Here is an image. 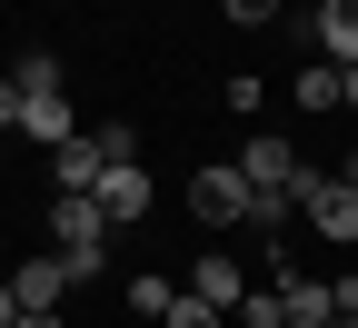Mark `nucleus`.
<instances>
[{"instance_id": "nucleus-1", "label": "nucleus", "mask_w": 358, "mask_h": 328, "mask_svg": "<svg viewBox=\"0 0 358 328\" xmlns=\"http://www.w3.org/2000/svg\"><path fill=\"white\" fill-rule=\"evenodd\" d=\"M100 199H90V190H60L50 199V249L70 259V278H100Z\"/></svg>"}, {"instance_id": "nucleus-2", "label": "nucleus", "mask_w": 358, "mask_h": 328, "mask_svg": "<svg viewBox=\"0 0 358 328\" xmlns=\"http://www.w3.org/2000/svg\"><path fill=\"white\" fill-rule=\"evenodd\" d=\"M299 219L308 229H319V239H358V190H348V179H329V169H299Z\"/></svg>"}, {"instance_id": "nucleus-3", "label": "nucleus", "mask_w": 358, "mask_h": 328, "mask_svg": "<svg viewBox=\"0 0 358 328\" xmlns=\"http://www.w3.org/2000/svg\"><path fill=\"white\" fill-rule=\"evenodd\" d=\"M189 209H199L209 229H239V219H249V179H239V159L199 169V179H189Z\"/></svg>"}, {"instance_id": "nucleus-4", "label": "nucleus", "mask_w": 358, "mask_h": 328, "mask_svg": "<svg viewBox=\"0 0 358 328\" xmlns=\"http://www.w3.org/2000/svg\"><path fill=\"white\" fill-rule=\"evenodd\" d=\"M299 150H289V139L279 129H249V150H239V179H249V190H299Z\"/></svg>"}, {"instance_id": "nucleus-5", "label": "nucleus", "mask_w": 358, "mask_h": 328, "mask_svg": "<svg viewBox=\"0 0 358 328\" xmlns=\"http://www.w3.org/2000/svg\"><path fill=\"white\" fill-rule=\"evenodd\" d=\"M90 199H100V219H110V229H140L159 190H150V169H100V190H90Z\"/></svg>"}, {"instance_id": "nucleus-6", "label": "nucleus", "mask_w": 358, "mask_h": 328, "mask_svg": "<svg viewBox=\"0 0 358 328\" xmlns=\"http://www.w3.org/2000/svg\"><path fill=\"white\" fill-rule=\"evenodd\" d=\"M308 40H319V60H329V70H358V0H319Z\"/></svg>"}, {"instance_id": "nucleus-7", "label": "nucleus", "mask_w": 358, "mask_h": 328, "mask_svg": "<svg viewBox=\"0 0 358 328\" xmlns=\"http://www.w3.org/2000/svg\"><path fill=\"white\" fill-rule=\"evenodd\" d=\"M279 318H289V328H338V308H329V278H299V269H279Z\"/></svg>"}, {"instance_id": "nucleus-8", "label": "nucleus", "mask_w": 358, "mask_h": 328, "mask_svg": "<svg viewBox=\"0 0 358 328\" xmlns=\"http://www.w3.org/2000/svg\"><path fill=\"white\" fill-rule=\"evenodd\" d=\"M189 299H209V308H239V299H249V269H239L229 249H209V259L189 269Z\"/></svg>"}, {"instance_id": "nucleus-9", "label": "nucleus", "mask_w": 358, "mask_h": 328, "mask_svg": "<svg viewBox=\"0 0 358 328\" xmlns=\"http://www.w3.org/2000/svg\"><path fill=\"white\" fill-rule=\"evenodd\" d=\"M60 289H70V259H60V249H50V259H20V278H10L20 318H30V308H60Z\"/></svg>"}, {"instance_id": "nucleus-10", "label": "nucleus", "mask_w": 358, "mask_h": 328, "mask_svg": "<svg viewBox=\"0 0 358 328\" xmlns=\"http://www.w3.org/2000/svg\"><path fill=\"white\" fill-rule=\"evenodd\" d=\"M20 129L40 139V150H60V139H80V120H70V90H40V100H20Z\"/></svg>"}, {"instance_id": "nucleus-11", "label": "nucleus", "mask_w": 358, "mask_h": 328, "mask_svg": "<svg viewBox=\"0 0 358 328\" xmlns=\"http://www.w3.org/2000/svg\"><path fill=\"white\" fill-rule=\"evenodd\" d=\"M100 169H110V159H100V139H90V129L50 150V179H60V190H100Z\"/></svg>"}, {"instance_id": "nucleus-12", "label": "nucleus", "mask_w": 358, "mask_h": 328, "mask_svg": "<svg viewBox=\"0 0 358 328\" xmlns=\"http://www.w3.org/2000/svg\"><path fill=\"white\" fill-rule=\"evenodd\" d=\"M289 219H299V190H249V229L259 239H279Z\"/></svg>"}, {"instance_id": "nucleus-13", "label": "nucleus", "mask_w": 358, "mask_h": 328, "mask_svg": "<svg viewBox=\"0 0 358 328\" xmlns=\"http://www.w3.org/2000/svg\"><path fill=\"white\" fill-rule=\"evenodd\" d=\"M289 100H299V110H338V70H329V60H308V70L289 80Z\"/></svg>"}, {"instance_id": "nucleus-14", "label": "nucleus", "mask_w": 358, "mask_h": 328, "mask_svg": "<svg viewBox=\"0 0 358 328\" xmlns=\"http://www.w3.org/2000/svg\"><path fill=\"white\" fill-rule=\"evenodd\" d=\"M90 139H100V159H110V169H140V129H129V120H110V129H90Z\"/></svg>"}, {"instance_id": "nucleus-15", "label": "nucleus", "mask_w": 358, "mask_h": 328, "mask_svg": "<svg viewBox=\"0 0 358 328\" xmlns=\"http://www.w3.org/2000/svg\"><path fill=\"white\" fill-rule=\"evenodd\" d=\"M10 80H20V100H40V90H60V60H50V50H20Z\"/></svg>"}, {"instance_id": "nucleus-16", "label": "nucleus", "mask_w": 358, "mask_h": 328, "mask_svg": "<svg viewBox=\"0 0 358 328\" xmlns=\"http://www.w3.org/2000/svg\"><path fill=\"white\" fill-rule=\"evenodd\" d=\"M159 328H229V308H209V299H169Z\"/></svg>"}, {"instance_id": "nucleus-17", "label": "nucleus", "mask_w": 358, "mask_h": 328, "mask_svg": "<svg viewBox=\"0 0 358 328\" xmlns=\"http://www.w3.org/2000/svg\"><path fill=\"white\" fill-rule=\"evenodd\" d=\"M169 299H179L169 278H129V308H140V318H169Z\"/></svg>"}, {"instance_id": "nucleus-18", "label": "nucleus", "mask_w": 358, "mask_h": 328, "mask_svg": "<svg viewBox=\"0 0 358 328\" xmlns=\"http://www.w3.org/2000/svg\"><path fill=\"white\" fill-rule=\"evenodd\" d=\"M329 308H338V318H358V269H348V278H329Z\"/></svg>"}, {"instance_id": "nucleus-19", "label": "nucleus", "mask_w": 358, "mask_h": 328, "mask_svg": "<svg viewBox=\"0 0 358 328\" xmlns=\"http://www.w3.org/2000/svg\"><path fill=\"white\" fill-rule=\"evenodd\" d=\"M0 129H20V80H0Z\"/></svg>"}, {"instance_id": "nucleus-20", "label": "nucleus", "mask_w": 358, "mask_h": 328, "mask_svg": "<svg viewBox=\"0 0 358 328\" xmlns=\"http://www.w3.org/2000/svg\"><path fill=\"white\" fill-rule=\"evenodd\" d=\"M268 10H279V0H229V20H268Z\"/></svg>"}, {"instance_id": "nucleus-21", "label": "nucleus", "mask_w": 358, "mask_h": 328, "mask_svg": "<svg viewBox=\"0 0 358 328\" xmlns=\"http://www.w3.org/2000/svg\"><path fill=\"white\" fill-rule=\"evenodd\" d=\"M10 328H70V318H60V308H30V318H10Z\"/></svg>"}, {"instance_id": "nucleus-22", "label": "nucleus", "mask_w": 358, "mask_h": 328, "mask_svg": "<svg viewBox=\"0 0 358 328\" xmlns=\"http://www.w3.org/2000/svg\"><path fill=\"white\" fill-rule=\"evenodd\" d=\"M338 110H358V70H338Z\"/></svg>"}, {"instance_id": "nucleus-23", "label": "nucleus", "mask_w": 358, "mask_h": 328, "mask_svg": "<svg viewBox=\"0 0 358 328\" xmlns=\"http://www.w3.org/2000/svg\"><path fill=\"white\" fill-rule=\"evenodd\" d=\"M10 318H20V299H10V278H0V328H10Z\"/></svg>"}, {"instance_id": "nucleus-24", "label": "nucleus", "mask_w": 358, "mask_h": 328, "mask_svg": "<svg viewBox=\"0 0 358 328\" xmlns=\"http://www.w3.org/2000/svg\"><path fill=\"white\" fill-rule=\"evenodd\" d=\"M338 179H348V190H358V150H348V159H338Z\"/></svg>"}, {"instance_id": "nucleus-25", "label": "nucleus", "mask_w": 358, "mask_h": 328, "mask_svg": "<svg viewBox=\"0 0 358 328\" xmlns=\"http://www.w3.org/2000/svg\"><path fill=\"white\" fill-rule=\"evenodd\" d=\"M338 328H358V318H338Z\"/></svg>"}]
</instances>
